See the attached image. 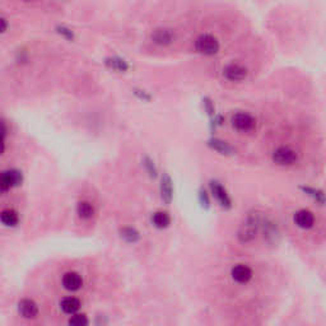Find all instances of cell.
Wrapping results in <instances>:
<instances>
[{"label": "cell", "instance_id": "cell-26", "mask_svg": "<svg viewBox=\"0 0 326 326\" xmlns=\"http://www.w3.org/2000/svg\"><path fill=\"white\" fill-rule=\"evenodd\" d=\"M0 135H5V125L3 124V121H0Z\"/></svg>", "mask_w": 326, "mask_h": 326}, {"label": "cell", "instance_id": "cell-6", "mask_svg": "<svg viewBox=\"0 0 326 326\" xmlns=\"http://www.w3.org/2000/svg\"><path fill=\"white\" fill-rule=\"evenodd\" d=\"M62 285L68 292H78L83 287V278L77 271H66L62 277Z\"/></svg>", "mask_w": 326, "mask_h": 326}, {"label": "cell", "instance_id": "cell-22", "mask_svg": "<svg viewBox=\"0 0 326 326\" xmlns=\"http://www.w3.org/2000/svg\"><path fill=\"white\" fill-rule=\"evenodd\" d=\"M199 201H200L201 207H204V208H209V205H210L209 196H208V193H207V191L203 190V189H201V190L199 191Z\"/></svg>", "mask_w": 326, "mask_h": 326}, {"label": "cell", "instance_id": "cell-24", "mask_svg": "<svg viewBox=\"0 0 326 326\" xmlns=\"http://www.w3.org/2000/svg\"><path fill=\"white\" fill-rule=\"evenodd\" d=\"M7 21L4 20L3 17H0V33H3L7 29Z\"/></svg>", "mask_w": 326, "mask_h": 326}, {"label": "cell", "instance_id": "cell-13", "mask_svg": "<svg viewBox=\"0 0 326 326\" xmlns=\"http://www.w3.org/2000/svg\"><path fill=\"white\" fill-rule=\"evenodd\" d=\"M161 197L166 204H170L174 197V185L170 174H165L161 180Z\"/></svg>", "mask_w": 326, "mask_h": 326}, {"label": "cell", "instance_id": "cell-3", "mask_svg": "<svg viewBox=\"0 0 326 326\" xmlns=\"http://www.w3.org/2000/svg\"><path fill=\"white\" fill-rule=\"evenodd\" d=\"M298 159V154L289 147H279L273 153V161L281 166L294 165Z\"/></svg>", "mask_w": 326, "mask_h": 326}, {"label": "cell", "instance_id": "cell-17", "mask_svg": "<svg viewBox=\"0 0 326 326\" xmlns=\"http://www.w3.org/2000/svg\"><path fill=\"white\" fill-rule=\"evenodd\" d=\"M152 223L155 228L165 229L171 224V217H170V214H168L167 212L159 210V212L153 213Z\"/></svg>", "mask_w": 326, "mask_h": 326}, {"label": "cell", "instance_id": "cell-21", "mask_svg": "<svg viewBox=\"0 0 326 326\" xmlns=\"http://www.w3.org/2000/svg\"><path fill=\"white\" fill-rule=\"evenodd\" d=\"M109 64L111 65V68L112 69H116V70L119 71H124L128 69V64H126L124 60H121V59H111L110 62H109Z\"/></svg>", "mask_w": 326, "mask_h": 326}, {"label": "cell", "instance_id": "cell-25", "mask_svg": "<svg viewBox=\"0 0 326 326\" xmlns=\"http://www.w3.org/2000/svg\"><path fill=\"white\" fill-rule=\"evenodd\" d=\"M4 148H5V144H4V136L0 135V154L4 152Z\"/></svg>", "mask_w": 326, "mask_h": 326}, {"label": "cell", "instance_id": "cell-11", "mask_svg": "<svg viewBox=\"0 0 326 326\" xmlns=\"http://www.w3.org/2000/svg\"><path fill=\"white\" fill-rule=\"evenodd\" d=\"M293 220L300 228L310 229L312 228L313 224H315V216H313V213L310 212V210L302 209L294 213Z\"/></svg>", "mask_w": 326, "mask_h": 326}, {"label": "cell", "instance_id": "cell-23", "mask_svg": "<svg viewBox=\"0 0 326 326\" xmlns=\"http://www.w3.org/2000/svg\"><path fill=\"white\" fill-rule=\"evenodd\" d=\"M205 102H204V106H205V110L208 111V113L209 115H213L214 112V107H213V104H212V101L208 100V98H205Z\"/></svg>", "mask_w": 326, "mask_h": 326}, {"label": "cell", "instance_id": "cell-2", "mask_svg": "<svg viewBox=\"0 0 326 326\" xmlns=\"http://www.w3.org/2000/svg\"><path fill=\"white\" fill-rule=\"evenodd\" d=\"M196 51L204 54V55H214L219 51V42L213 35L204 33L200 35L195 41Z\"/></svg>", "mask_w": 326, "mask_h": 326}, {"label": "cell", "instance_id": "cell-1", "mask_svg": "<svg viewBox=\"0 0 326 326\" xmlns=\"http://www.w3.org/2000/svg\"><path fill=\"white\" fill-rule=\"evenodd\" d=\"M17 315L24 321H35L40 316V304L33 298L23 297L17 302Z\"/></svg>", "mask_w": 326, "mask_h": 326}, {"label": "cell", "instance_id": "cell-18", "mask_svg": "<svg viewBox=\"0 0 326 326\" xmlns=\"http://www.w3.org/2000/svg\"><path fill=\"white\" fill-rule=\"evenodd\" d=\"M120 236L128 243H135L140 239V233L134 227H124L120 229Z\"/></svg>", "mask_w": 326, "mask_h": 326}, {"label": "cell", "instance_id": "cell-10", "mask_svg": "<svg viewBox=\"0 0 326 326\" xmlns=\"http://www.w3.org/2000/svg\"><path fill=\"white\" fill-rule=\"evenodd\" d=\"M231 275H232V279L239 284H246L251 281L252 278V270L250 266L243 264H239L236 266H233L232 270H231Z\"/></svg>", "mask_w": 326, "mask_h": 326}, {"label": "cell", "instance_id": "cell-20", "mask_svg": "<svg viewBox=\"0 0 326 326\" xmlns=\"http://www.w3.org/2000/svg\"><path fill=\"white\" fill-rule=\"evenodd\" d=\"M301 190L304 191V194L310 195L313 200H316L317 203L324 204V201H325V196H324V193L321 190H317V189H313V188H308V186H301Z\"/></svg>", "mask_w": 326, "mask_h": 326}, {"label": "cell", "instance_id": "cell-8", "mask_svg": "<svg viewBox=\"0 0 326 326\" xmlns=\"http://www.w3.org/2000/svg\"><path fill=\"white\" fill-rule=\"evenodd\" d=\"M59 308L64 315H75V313L81 312L82 308V301L75 296H66V297L62 298V301L59 302Z\"/></svg>", "mask_w": 326, "mask_h": 326}, {"label": "cell", "instance_id": "cell-9", "mask_svg": "<svg viewBox=\"0 0 326 326\" xmlns=\"http://www.w3.org/2000/svg\"><path fill=\"white\" fill-rule=\"evenodd\" d=\"M223 75L231 82H241L247 77V69L243 65L232 63L223 69Z\"/></svg>", "mask_w": 326, "mask_h": 326}, {"label": "cell", "instance_id": "cell-5", "mask_svg": "<svg viewBox=\"0 0 326 326\" xmlns=\"http://www.w3.org/2000/svg\"><path fill=\"white\" fill-rule=\"evenodd\" d=\"M210 190H212V194L216 197L217 201L219 203L220 207L224 208V209H231L232 208V200H231L228 193H227V190L220 182L210 181Z\"/></svg>", "mask_w": 326, "mask_h": 326}, {"label": "cell", "instance_id": "cell-14", "mask_svg": "<svg viewBox=\"0 0 326 326\" xmlns=\"http://www.w3.org/2000/svg\"><path fill=\"white\" fill-rule=\"evenodd\" d=\"M0 223L5 227H16L20 223V214L12 208H7L0 212Z\"/></svg>", "mask_w": 326, "mask_h": 326}, {"label": "cell", "instance_id": "cell-16", "mask_svg": "<svg viewBox=\"0 0 326 326\" xmlns=\"http://www.w3.org/2000/svg\"><path fill=\"white\" fill-rule=\"evenodd\" d=\"M77 214L81 219L89 220L94 216V207L90 201H79L77 205Z\"/></svg>", "mask_w": 326, "mask_h": 326}, {"label": "cell", "instance_id": "cell-12", "mask_svg": "<svg viewBox=\"0 0 326 326\" xmlns=\"http://www.w3.org/2000/svg\"><path fill=\"white\" fill-rule=\"evenodd\" d=\"M152 40L157 45H170L174 40V32L171 28H165V27L163 28H157L152 32Z\"/></svg>", "mask_w": 326, "mask_h": 326}, {"label": "cell", "instance_id": "cell-4", "mask_svg": "<svg viewBox=\"0 0 326 326\" xmlns=\"http://www.w3.org/2000/svg\"><path fill=\"white\" fill-rule=\"evenodd\" d=\"M21 182H22V174L18 171L0 172V193H8L21 185Z\"/></svg>", "mask_w": 326, "mask_h": 326}, {"label": "cell", "instance_id": "cell-7", "mask_svg": "<svg viewBox=\"0 0 326 326\" xmlns=\"http://www.w3.org/2000/svg\"><path fill=\"white\" fill-rule=\"evenodd\" d=\"M232 125L235 129L239 130V131H250L255 128L256 121L250 113L237 112L232 117Z\"/></svg>", "mask_w": 326, "mask_h": 326}, {"label": "cell", "instance_id": "cell-15", "mask_svg": "<svg viewBox=\"0 0 326 326\" xmlns=\"http://www.w3.org/2000/svg\"><path fill=\"white\" fill-rule=\"evenodd\" d=\"M208 146L212 149H214L216 152L220 153V154L223 155L235 154V149L229 146L228 143L224 142V140H220V139H209V140H208Z\"/></svg>", "mask_w": 326, "mask_h": 326}, {"label": "cell", "instance_id": "cell-19", "mask_svg": "<svg viewBox=\"0 0 326 326\" xmlns=\"http://www.w3.org/2000/svg\"><path fill=\"white\" fill-rule=\"evenodd\" d=\"M68 326H90V320L86 313L78 312L69 316Z\"/></svg>", "mask_w": 326, "mask_h": 326}]
</instances>
